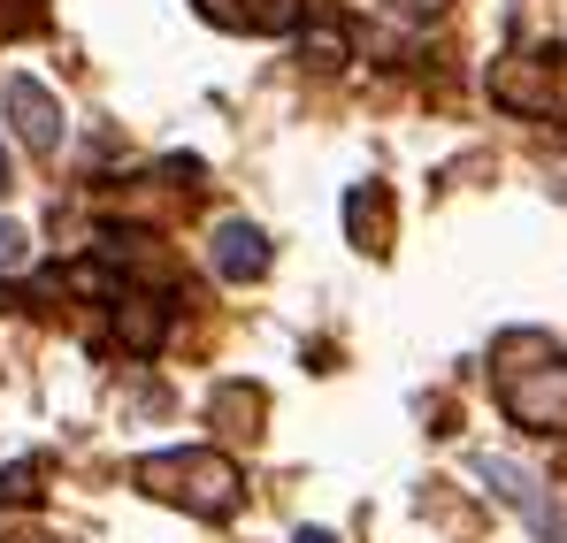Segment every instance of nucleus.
<instances>
[{
	"mask_svg": "<svg viewBox=\"0 0 567 543\" xmlns=\"http://www.w3.org/2000/svg\"><path fill=\"white\" fill-rule=\"evenodd\" d=\"M47 498V459H16V467H0V505H39Z\"/></svg>",
	"mask_w": 567,
	"mask_h": 543,
	"instance_id": "11",
	"label": "nucleus"
},
{
	"mask_svg": "<svg viewBox=\"0 0 567 543\" xmlns=\"http://www.w3.org/2000/svg\"><path fill=\"white\" fill-rule=\"evenodd\" d=\"M115 337H123V353H138V361H154L162 353V337H169V299L162 291H115Z\"/></svg>",
	"mask_w": 567,
	"mask_h": 543,
	"instance_id": "5",
	"label": "nucleus"
},
{
	"mask_svg": "<svg viewBox=\"0 0 567 543\" xmlns=\"http://www.w3.org/2000/svg\"><path fill=\"white\" fill-rule=\"evenodd\" d=\"M215 275L223 283H261L269 275V238L254 222H223L215 230Z\"/></svg>",
	"mask_w": 567,
	"mask_h": 543,
	"instance_id": "7",
	"label": "nucleus"
},
{
	"mask_svg": "<svg viewBox=\"0 0 567 543\" xmlns=\"http://www.w3.org/2000/svg\"><path fill=\"white\" fill-rule=\"evenodd\" d=\"M498 406L537 429V437H567V353H553L537 330H514L498 337Z\"/></svg>",
	"mask_w": 567,
	"mask_h": 543,
	"instance_id": "1",
	"label": "nucleus"
},
{
	"mask_svg": "<svg viewBox=\"0 0 567 543\" xmlns=\"http://www.w3.org/2000/svg\"><path fill=\"white\" fill-rule=\"evenodd\" d=\"M0 543H54V536H39V529H16V536H0Z\"/></svg>",
	"mask_w": 567,
	"mask_h": 543,
	"instance_id": "14",
	"label": "nucleus"
},
{
	"mask_svg": "<svg viewBox=\"0 0 567 543\" xmlns=\"http://www.w3.org/2000/svg\"><path fill=\"white\" fill-rule=\"evenodd\" d=\"M131 482L162 505H185L199 521H230L238 498H246V474L230 467L223 452H146L131 467Z\"/></svg>",
	"mask_w": 567,
	"mask_h": 543,
	"instance_id": "2",
	"label": "nucleus"
},
{
	"mask_svg": "<svg viewBox=\"0 0 567 543\" xmlns=\"http://www.w3.org/2000/svg\"><path fill=\"white\" fill-rule=\"evenodd\" d=\"M346 230L361 253H391V191L383 184H353L346 191Z\"/></svg>",
	"mask_w": 567,
	"mask_h": 543,
	"instance_id": "8",
	"label": "nucleus"
},
{
	"mask_svg": "<svg viewBox=\"0 0 567 543\" xmlns=\"http://www.w3.org/2000/svg\"><path fill=\"white\" fill-rule=\"evenodd\" d=\"M207 414H215V429H223V437H254V429H261V414H269V398H261L254 383H223Z\"/></svg>",
	"mask_w": 567,
	"mask_h": 543,
	"instance_id": "10",
	"label": "nucleus"
},
{
	"mask_svg": "<svg viewBox=\"0 0 567 543\" xmlns=\"http://www.w3.org/2000/svg\"><path fill=\"white\" fill-rule=\"evenodd\" d=\"M8 269H23V230L16 222H0V275Z\"/></svg>",
	"mask_w": 567,
	"mask_h": 543,
	"instance_id": "12",
	"label": "nucleus"
},
{
	"mask_svg": "<svg viewBox=\"0 0 567 543\" xmlns=\"http://www.w3.org/2000/svg\"><path fill=\"white\" fill-rule=\"evenodd\" d=\"M192 8L223 31H291L307 15V0H192Z\"/></svg>",
	"mask_w": 567,
	"mask_h": 543,
	"instance_id": "6",
	"label": "nucleus"
},
{
	"mask_svg": "<svg viewBox=\"0 0 567 543\" xmlns=\"http://www.w3.org/2000/svg\"><path fill=\"white\" fill-rule=\"evenodd\" d=\"M0 107L16 115V138H23L31 154H54V146H62V100H54L47 85L8 77V85H0Z\"/></svg>",
	"mask_w": 567,
	"mask_h": 543,
	"instance_id": "4",
	"label": "nucleus"
},
{
	"mask_svg": "<svg viewBox=\"0 0 567 543\" xmlns=\"http://www.w3.org/2000/svg\"><path fill=\"white\" fill-rule=\"evenodd\" d=\"M299 543H330V536H322V529H307V536H299Z\"/></svg>",
	"mask_w": 567,
	"mask_h": 543,
	"instance_id": "16",
	"label": "nucleus"
},
{
	"mask_svg": "<svg viewBox=\"0 0 567 543\" xmlns=\"http://www.w3.org/2000/svg\"><path fill=\"white\" fill-rule=\"evenodd\" d=\"M553 92H560V62L553 54H506L491 70V100L506 115H553Z\"/></svg>",
	"mask_w": 567,
	"mask_h": 543,
	"instance_id": "3",
	"label": "nucleus"
},
{
	"mask_svg": "<svg viewBox=\"0 0 567 543\" xmlns=\"http://www.w3.org/2000/svg\"><path fill=\"white\" fill-rule=\"evenodd\" d=\"M0 191H8V146H0Z\"/></svg>",
	"mask_w": 567,
	"mask_h": 543,
	"instance_id": "15",
	"label": "nucleus"
},
{
	"mask_svg": "<svg viewBox=\"0 0 567 543\" xmlns=\"http://www.w3.org/2000/svg\"><path fill=\"white\" fill-rule=\"evenodd\" d=\"M299 62H307L315 77L346 70V62H353V31H346V23H330V15H322V23H307V31H299Z\"/></svg>",
	"mask_w": 567,
	"mask_h": 543,
	"instance_id": "9",
	"label": "nucleus"
},
{
	"mask_svg": "<svg viewBox=\"0 0 567 543\" xmlns=\"http://www.w3.org/2000/svg\"><path fill=\"white\" fill-rule=\"evenodd\" d=\"M399 8H406V15H437L445 0H399Z\"/></svg>",
	"mask_w": 567,
	"mask_h": 543,
	"instance_id": "13",
	"label": "nucleus"
}]
</instances>
